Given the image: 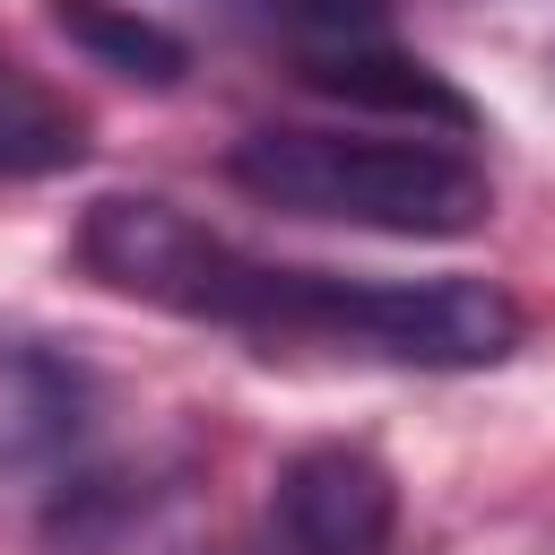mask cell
I'll return each instance as SVG.
<instances>
[{
	"label": "cell",
	"instance_id": "6da1fadb",
	"mask_svg": "<svg viewBox=\"0 0 555 555\" xmlns=\"http://www.w3.org/2000/svg\"><path fill=\"white\" fill-rule=\"evenodd\" d=\"M78 269L173 321H217L269 347H330L399 373H486L520 347V304L486 278H338L260 260L173 199L113 191L78 217Z\"/></svg>",
	"mask_w": 555,
	"mask_h": 555
},
{
	"label": "cell",
	"instance_id": "7a4b0ae2",
	"mask_svg": "<svg viewBox=\"0 0 555 555\" xmlns=\"http://www.w3.org/2000/svg\"><path fill=\"white\" fill-rule=\"evenodd\" d=\"M225 173L312 225H356V234H408V243H451L494 217V182L468 147L451 139H373V130H251L234 139Z\"/></svg>",
	"mask_w": 555,
	"mask_h": 555
},
{
	"label": "cell",
	"instance_id": "3957f363",
	"mask_svg": "<svg viewBox=\"0 0 555 555\" xmlns=\"http://www.w3.org/2000/svg\"><path fill=\"white\" fill-rule=\"evenodd\" d=\"M269 529L286 555H390L399 477L364 442H304L269 486Z\"/></svg>",
	"mask_w": 555,
	"mask_h": 555
},
{
	"label": "cell",
	"instance_id": "277c9868",
	"mask_svg": "<svg viewBox=\"0 0 555 555\" xmlns=\"http://www.w3.org/2000/svg\"><path fill=\"white\" fill-rule=\"evenodd\" d=\"M78 425H87V373L69 356L0 330V477L61 460L78 442Z\"/></svg>",
	"mask_w": 555,
	"mask_h": 555
},
{
	"label": "cell",
	"instance_id": "5b68a950",
	"mask_svg": "<svg viewBox=\"0 0 555 555\" xmlns=\"http://www.w3.org/2000/svg\"><path fill=\"white\" fill-rule=\"evenodd\" d=\"M304 78H312L321 95H338V104H364V113L442 121V130H468V121H477V104H468L442 69H425V61H408V52H382V43H330V52H304Z\"/></svg>",
	"mask_w": 555,
	"mask_h": 555
},
{
	"label": "cell",
	"instance_id": "8992f818",
	"mask_svg": "<svg viewBox=\"0 0 555 555\" xmlns=\"http://www.w3.org/2000/svg\"><path fill=\"white\" fill-rule=\"evenodd\" d=\"M87 156V113L0 35V182H43Z\"/></svg>",
	"mask_w": 555,
	"mask_h": 555
},
{
	"label": "cell",
	"instance_id": "52a82bcc",
	"mask_svg": "<svg viewBox=\"0 0 555 555\" xmlns=\"http://www.w3.org/2000/svg\"><path fill=\"white\" fill-rule=\"evenodd\" d=\"M61 17V35L95 61V69H113V78H139V87H173L182 69H191V52L156 26V17H139V9H113V0H61L52 9Z\"/></svg>",
	"mask_w": 555,
	"mask_h": 555
},
{
	"label": "cell",
	"instance_id": "ba28073f",
	"mask_svg": "<svg viewBox=\"0 0 555 555\" xmlns=\"http://www.w3.org/2000/svg\"><path fill=\"white\" fill-rule=\"evenodd\" d=\"M295 35H312V52H330V43H373L382 35V17H390V0H269Z\"/></svg>",
	"mask_w": 555,
	"mask_h": 555
}]
</instances>
